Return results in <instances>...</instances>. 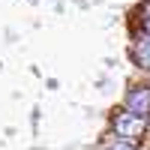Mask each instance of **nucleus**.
<instances>
[{"label":"nucleus","mask_w":150,"mask_h":150,"mask_svg":"<svg viewBox=\"0 0 150 150\" xmlns=\"http://www.w3.org/2000/svg\"><path fill=\"white\" fill-rule=\"evenodd\" d=\"M129 57H132L135 69L150 72V33L135 36V42H132V48H129Z\"/></svg>","instance_id":"3"},{"label":"nucleus","mask_w":150,"mask_h":150,"mask_svg":"<svg viewBox=\"0 0 150 150\" xmlns=\"http://www.w3.org/2000/svg\"><path fill=\"white\" fill-rule=\"evenodd\" d=\"M111 129H114L117 138H132V141H135V138L141 135V129H144V120L135 117L132 111L120 108V111H114V117H111Z\"/></svg>","instance_id":"1"},{"label":"nucleus","mask_w":150,"mask_h":150,"mask_svg":"<svg viewBox=\"0 0 150 150\" xmlns=\"http://www.w3.org/2000/svg\"><path fill=\"white\" fill-rule=\"evenodd\" d=\"M123 108L132 111L135 117H150V84H132L126 90V99H123Z\"/></svg>","instance_id":"2"},{"label":"nucleus","mask_w":150,"mask_h":150,"mask_svg":"<svg viewBox=\"0 0 150 150\" xmlns=\"http://www.w3.org/2000/svg\"><path fill=\"white\" fill-rule=\"evenodd\" d=\"M138 12H141V30H144V33H150V0H144Z\"/></svg>","instance_id":"5"},{"label":"nucleus","mask_w":150,"mask_h":150,"mask_svg":"<svg viewBox=\"0 0 150 150\" xmlns=\"http://www.w3.org/2000/svg\"><path fill=\"white\" fill-rule=\"evenodd\" d=\"M108 150H138V144H135L132 138H114L108 144Z\"/></svg>","instance_id":"4"}]
</instances>
